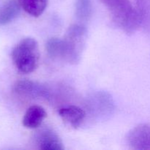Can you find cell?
<instances>
[{
    "instance_id": "5",
    "label": "cell",
    "mask_w": 150,
    "mask_h": 150,
    "mask_svg": "<svg viewBox=\"0 0 150 150\" xmlns=\"http://www.w3.org/2000/svg\"><path fill=\"white\" fill-rule=\"evenodd\" d=\"M13 91L18 96L28 99H44L51 103L53 85L42 84L31 80H21L13 86Z\"/></svg>"
},
{
    "instance_id": "3",
    "label": "cell",
    "mask_w": 150,
    "mask_h": 150,
    "mask_svg": "<svg viewBox=\"0 0 150 150\" xmlns=\"http://www.w3.org/2000/svg\"><path fill=\"white\" fill-rule=\"evenodd\" d=\"M12 59L16 68L22 73H30L38 67L40 50L38 42L32 38L21 40L13 49Z\"/></svg>"
},
{
    "instance_id": "7",
    "label": "cell",
    "mask_w": 150,
    "mask_h": 150,
    "mask_svg": "<svg viewBox=\"0 0 150 150\" xmlns=\"http://www.w3.org/2000/svg\"><path fill=\"white\" fill-rule=\"evenodd\" d=\"M126 140L132 149L150 150V125L142 124L133 127L127 133Z\"/></svg>"
},
{
    "instance_id": "4",
    "label": "cell",
    "mask_w": 150,
    "mask_h": 150,
    "mask_svg": "<svg viewBox=\"0 0 150 150\" xmlns=\"http://www.w3.org/2000/svg\"><path fill=\"white\" fill-rule=\"evenodd\" d=\"M86 115L95 121L109 118L114 112L115 105L113 98L108 92L97 91L91 93L85 100Z\"/></svg>"
},
{
    "instance_id": "11",
    "label": "cell",
    "mask_w": 150,
    "mask_h": 150,
    "mask_svg": "<svg viewBox=\"0 0 150 150\" xmlns=\"http://www.w3.org/2000/svg\"><path fill=\"white\" fill-rule=\"evenodd\" d=\"M21 7L34 17L40 16L45 10L48 0H18Z\"/></svg>"
},
{
    "instance_id": "12",
    "label": "cell",
    "mask_w": 150,
    "mask_h": 150,
    "mask_svg": "<svg viewBox=\"0 0 150 150\" xmlns=\"http://www.w3.org/2000/svg\"><path fill=\"white\" fill-rule=\"evenodd\" d=\"M136 6L141 26L145 31L150 32V0H136Z\"/></svg>"
},
{
    "instance_id": "6",
    "label": "cell",
    "mask_w": 150,
    "mask_h": 150,
    "mask_svg": "<svg viewBox=\"0 0 150 150\" xmlns=\"http://www.w3.org/2000/svg\"><path fill=\"white\" fill-rule=\"evenodd\" d=\"M33 144L40 150H63L64 145L59 135L50 127H42L34 134Z\"/></svg>"
},
{
    "instance_id": "2",
    "label": "cell",
    "mask_w": 150,
    "mask_h": 150,
    "mask_svg": "<svg viewBox=\"0 0 150 150\" xmlns=\"http://www.w3.org/2000/svg\"><path fill=\"white\" fill-rule=\"evenodd\" d=\"M116 26L127 34H133L141 26L140 18L130 0H100Z\"/></svg>"
},
{
    "instance_id": "8",
    "label": "cell",
    "mask_w": 150,
    "mask_h": 150,
    "mask_svg": "<svg viewBox=\"0 0 150 150\" xmlns=\"http://www.w3.org/2000/svg\"><path fill=\"white\" fill-rule=\"evenodd\" d=\"M59 114L66 123L73 128L80 127L86 117V111L74 105H66L59 108Z\"/></svg>"
},
{
    "instance_id": "10",
    "label": "cell",
    "mask_w": 150,
    "mask_h": 150,
    "mask_svg": "<svg viewBox=\"0 0 150 150\" xmlns=\"http://www.w3.org/2000/svg\"><path fill=\"white\" fill-rule=\"evenodd\" d=\"M21 5L18 0H3L0 2V26L13 21L20 13Z\"/></svg>"
},
{
    "instance_id": "13",
    "label": "cell",
    "mask_w": 150,
    "mask_h": 150,
    "mask_svg": "<svg viewBox=\"0 0 150 150\" xmlns=\"http://www.w3.org/2000/svg\"><path fill=\"white\" fill-rule=\"evenodd\" d=\"M76 16L80 21H87L92 16V0H76Z\"/></svg>"
},
{
    "instance_id": "9",
    "label": "cell",
    "mask_w": 150,
    "mask_h": 150,
    "mask_svg": "<svg viewBox=\"0 0 150 150\" xmlns=\"http://www.w3.org/2000/svg\"><path fill=\"white\" fill-rule=\"evenodd\" d=\"M46 115L42 107L37 105H32L25 113L22 122L26 128L36 129L41 125Z\"/></svg>"
},
{
    "instance_id": "1",
    "label": "cell",
    "mask_w": 150,
    "mask_h": 150,
    "mask_svg": "<svg viewBox=\"0 0 150 150\" xmlns=\"http://www.w3.org/2000/svg\"><path fill=\"white\" fill-rule=\"evenodd\" d=\"M86 29L83 24H73L67 29L64 38H52L46 42L50 57L70 64H77L81 57L85 44Z\"/></svg>"
}]
</instances>
